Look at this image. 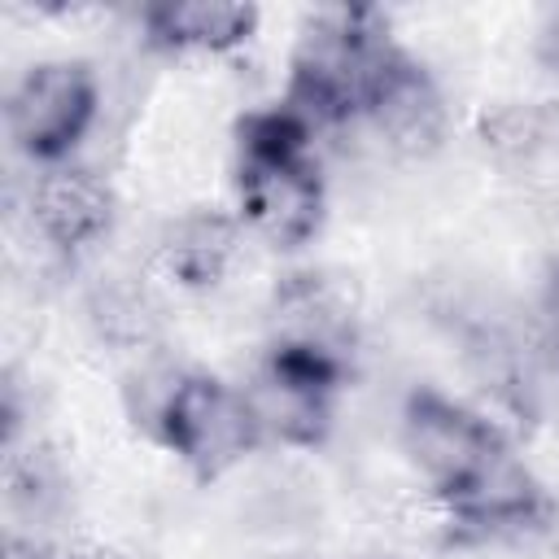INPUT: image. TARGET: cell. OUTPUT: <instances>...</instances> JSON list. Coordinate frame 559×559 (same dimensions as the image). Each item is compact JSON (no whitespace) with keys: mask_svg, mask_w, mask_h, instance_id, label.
<instances>
[{"mask_svg":"<svg viewBox=\"0 0 559 559\" xmlns=\"http://www.w3.org/2000/svg\"><path fill=\"white\" fill-rule=\"evenodd\" d=\"M236 218L275 249H301L328 214L314 127L293 105L253 109L236 122Z\"/></svg>","mask_w":559,"mask_h":559,"instance_id":"1","label":"cell"},{"mask_svg":"<svg viewBox=\"0 0 559 559\" xmlns=\"http://www.w3.org/2000/svg\"><path fill=\"white\" fill-rule=\"evenodd\" d=\"M389 22L380 9H323L301 26L288 61V96L314 131L362 122L367 96L393 57Z\"/></svg>","mask_w":559,"mask_h":559,"instance_id":"2","label":"cell"},{"mask_svg":"<svg viewBox=\"0 0 559 559\" xmlns=\"http://www.w3.org/2000/svg\"><path fill=\"white\" fill-rule=\"evenodd\" d=\"M144 424L197 480L227 476L266 441L249 393L214 371H175Z\"/></svg>","mask_w":559,"mask_h":559,"instance_id":"3","label":"cell"},{"mask_svg":"<svg viewBox=\"0 0 559 559\" xmlns=\"http://www.w3.org/2000/svg\"><path fill=\"white\" fill-rule=\"evenodd\" d=\"M397 437L411 459V467L424 476V485L450 502L467 493L480 476H489L507 454V437L493 419L472 411L467 402L441 393V389H411L397 415Z\"/></svg>","mask_w":559,"mask_h":559,"instance_id":"4","label":"cell"},{"mask_svg":"<svg viewBox=\"0 0 559 559\" xmlns=\"http://www.w3.org/2000/svg\"><path fill=\"white\" fill-rule=\"evenodd\" d=\"M345 376H349V358L341 354L266 341V354L253 380L245 384L262 437L280 445L314 450L332 432V411Z\"/></svg>","mask_w":559,"mask_h":559,"instance_id":"5","label":"cell"},{"mask_svg":"<svg viewBox=\"0 0 559 559\" xmlns=\"http://www.w3.org/2000/svg\"><path fill=\"white\" fill-rule=\"evenodd\" d=\"M100 114V79L87 61H35L9 92V140L31 166H61L87 140Z\"/></svg>","mask_w":559,"mask_h":559,"instance_id":"6","label":"cell"},{"mask_svg":"<svg viewBox=\"0 0 559 559\" xmlns=\"http://www.w3.org/2000/svg\"><path fill=\"white\" fill-rule=\"evenodd\" d=\"M266 328L271 341L349 358L358 341V284L332 266L288 271L271 288Z\"/></svg>","mask_w":559,"mask_h":559,"instance_id":"7","label":"cell"},{"mask_svg":"<svg viewBox=\"0 0 559 559\" xmlns=\"http://www.w3.org/2000/svg\"><path fill=\"white\" fill-rule=\"evenodd\" d=\"M118 214L114 188L100 170L79 166V162H61V166H44L31 179L26 192V218L31 231L52 249V253H83L96 240L109 236Z\"/></svg>","mask_w":559,"mask_h":559,"instance_id":"8","label":"cell"},{"mask_svg":"<svg viewBox=\"0 0 559 559\" xmlns=\"http://www.w3.org/2000/svg\"><path fill=\"white\" fill-rule=\"evenodd\" d=\"M362 122L376 131V140L389 153L428 157L445 140V96H441L437 79L406 48H393V57L384 61V70L367 96Z\"/></svg>","mask_w":559,"mask_h":559,"instance_id":"9","label":"cell"},{"mask_svg":"<svg viewBox=\"0 0 559 559\" xmlns=\"http://www.w3.org/2000/svg\"><path fill=\"white\" fill-rule=\"evenodd\" d=\"M245 223L223 210H183L170 218L153 245L162 275L183 293H210L227 280L240 258Z\"/></svg>","mask_w":559,"mask_h":559,"instance_id":"10","label":"cell"},{"mask_svg":"<svg viewBox=\"0 0 559 559\" xmlns=\"http://www.w3.org/2000/svg\"><path fill=\"white\" fill-rule=\"evenodd\" d=\"M441 507H445V520L472 537H511V533L542 528L550 520L546 489L515 454H507L489 476H480L467 493H459Z\"/></svg>","mask_w":559,"mask_h":559,"instance_id":"11","label":"cell"},{"mask_svg":"<svg viewBox=\"0 0 559 559\" xmlns=\"http://www.w3.org/2000/svg\"><path fill=\"white\" fill-rule=\"evenodd\" d=\"M144 44L157 52H231L253 39L258 4L236 0H162L140 9Z\"/></svg>","mask_w":559,"mask_h":559,"instance_id":"12","label":"cell"},{"mask_svg":"<svg viewBox=\"0 0 559 559\" xmlns=\"http://www.w3.org/2000/svg\"><path fill=\"white\" fill-rule=\"evenodd\" d=\"M66 498H70V480L48 445H39L35 437L4 445V502L13 515V533L44 537V528L61 515Z\"/></svg>","mask_w":559,"mask_h":559,"instance_id":"13","label":"cell"},{"mask_svg":"<svg viewBox=\"0 0 559 559\" xmlns=\"http://www.w3.org/2000/svg\"><path fill=\"white\" fill-rule=\"evenodd\" d=\"M476 135L502 162L559 153V100H502L480 118Z\"/></svg>","mask_w":559,"mask_h":559,"instance_id":"14","label":"cell"},{"mask_svg":"<svg viewBox=\"0 0 559 559\" xmlns=\"http://www.w3.org/2000/svg\"><path fill=\"white\" fill-rule=\"evenodd\" d=\"M92 319H96L100 336L114 341V345H122V349H140L153 336V306L135 288H122V284L96 293Z\"/></svg>","mask_w":559,"mask_h":559,"instance_id":"15","label":"cell"},{"mask_svg":"<svg viewBox=\"0 0 559 559\" xmlns=\"http://www.w3.org/2000/svg\"><path fill=\"white\" fill-rule=\"evenodd\" d=\"M537 336L546 349L550 371L559 376V266H550L546 284H542V301H537Z\"/></svg>","mask_w":559,"mask_h":559,"instance_id":"16","label":"cell"},{"mask_svg":"<svg viewBox=\"0 0 559 559\" xmlns=\"http://www.w3.org/2000/svg\"><path fill=\"white\" fill-rule=\"evenodd\" d=\"M4 559H83L48 537H31V533H9V546H4Z\"/></svg>","mask_w":559,"mask_h":559,"instance_id":"17","label":"cell"},{"mask_svg":"<svg viewBox=\"0 0 559 559\" xmlns=\"http://www.w3.org/2000/svg\"><path fill=\"white\" fill-rule=\"evenodd\" d=\"M542 57H546V66L559 70V13L550 17V26H546V35H542Z\"/></svg>","mask_w":559,"mask_h":559,"instance_id":"18","label":"cell"}]
</instances>
